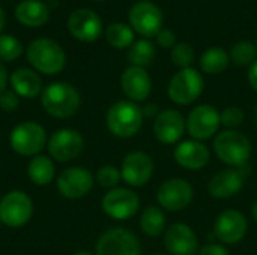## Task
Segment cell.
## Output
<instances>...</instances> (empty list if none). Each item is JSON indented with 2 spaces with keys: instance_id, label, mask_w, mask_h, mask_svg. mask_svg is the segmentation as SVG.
I'll return each mask as SVG.
<instances>
[{
  "instance_id": "d6986e66",
  "label": "cell",
  "mask_w": 257,
  "mask_h": 255,
  "mask_svg": "<svg viewBox=\"0 0 257 255\" xmlns=\"http://www.w3.org/2000/svg\"><path fill=\"white\" fill-rule=\"evenodd\" d=\"M173 158L176 164L188 171L203 170L211 161V152L208 146L197 140H184L175 146Z\"/></svg>"
},
{
  "instance_id": "ffe728a7",
  "label": "cell",
  "mask_w": 257,
  "mask_h": 255,
  "mask_svg": "<svg viewBox=\"0 0 257 255\" xmlns=\"http://www.w3.org/2000/svg\"><path fill=\"white\" fill-rule=\"evenodd\" d=\"M242 168L229 167L215 173L208 182L209 195L215 200H229L239 194L245 185V174Z\"/></svg>"
},
{
  "instance_id": "60d3db41",
  "label": "cell",
  "mask_w": 257,
  "mask_h": 255,
  "mask_svg": "<svg viewBox=\"0 0 257 255\" xmlns=\"http://www.w3.org/2000/svg\"><path fill=\"white\" fill-rule=\"evenodd\" d=\"M5 12H3V9H2V6H0V32L3 30V27H5Z\"/></svg>"
},
{
  "instance_id": "4dcf8cb0",
  "label": "cell",
  "mask_w": 257,
  "mask_h": 255,
  "mask_svg": "<svg viewBox=\"0 0 257 255\" xmlns=\"http://www.w3.org/2000/svg\"><path fill=\"white\" fill-rule=\"evenodd\" d=\"M120 180H122L120 168H117L114 165H102L98 168V171L95 174V182L108 191L117 188Z\"/></svg>"
},
{
  "instance_id": "30bf717a",
  "label": "cell",
  "mask_w": 257,
  "mask_h": 255,
  "mask_svg": "<svg viewBox=\"0 0 257 255\" xmlns=\"http://www.w3.org/2000/svg\"><path fill=\"white\" fill-rule=\"evenodd\" d=\"M102 212L116 221H128L134 218L140 209L139 195L130 188L110 189L101 200Z\"/></svg>"
},
{
  "instance_id": "74e56055",
  "label": "cell",
  "mask_w": 257,
  "mask_h": 255,
  "mask_svg": "<svg viewBox=\"0 0 257 255\" xmlns=\"http://www.w3.org/2000/svg\"><path fill=\"white\" fill-rule=\"evenodd\" d=\"M142 111H143V116L145 117H151V119H155L160 114V110H158L157 104H146L142 108Z\"/></svg>"
},
{
  "instance_id": "44dd1931",
  "label": "cell",
  "mask_w": 257,
  "mask_h": 255,
  "mask_svg": "<svg viewBox=\"0 0 257 255\" xmlns=\"http://www.w3.org/2000/svg\"><path fill=\"white\" fill-rule=\"evenodd\" d=\"M68 30L78 41L93 42L102 33V21L90 9H75L68 18Z\"/></svg>"
},
{
  "instance_id": "8d00e7d4",
  "label": "cell",
  "mask_w": 257,
  "mask_h": 255,
  "mask_svg": "<svg viewBox=\"0 0 257 255\" xmlns=\"http://www.w3.org/2000/svg\"><path fill=\"white\" fill-rule=\"evenodd\" d=\"M199 255H229V249L223 243H208L199 249Z\"/></svg>"
},
{
  "instance_id": "f546056e",
  "label": "cell",
  "mask_w": 257,
  "mask_h": 255,
  "mask_svg": "<svg viewBox=\"0 0 257 255\" xmlns=\"http://www.w3.org/2000/svg\"><path fill=\"white\" fill-rule=\"evenodd\" d=\"M229 56L238 66H251L257 60V47L250 41H239L232 47Z\"/></svg>"
},
{
  "instance_id": "603a6c76",
  "label": "cell",
  "mask_w": 257,
  "mask_h": 255,
  "mask_svg": "<svg viewBox=\"0 0 257 255\" xmlns=\"http://www.w3.org/2000/svg\"><path fill=\"white\" fill-rule=\"evenodd\" d=\"M11 87L12 90L26 99H32L38 96L42 90V80L41 77L29 68H18L11 74Z\"/></svg>"
},
{
  "instance_id": "f1b7e54d",
  "label": "cell",
  "mask_w": 257,
  "mask_h": 255,
  "mask_svg": "<svg viewBox=\"0 0 257 255\" xmlns=\"http://www.w3.org/2000/svg\"><path fill=\"white\" fill-rule=\"evenodd\" d=\"M105 38L114 48H128L134 44V30L123 23H113L107 27Z\"/></svg>"
},
{
  "instance_id": "484cf974",
  "label": "cell",
  "mask_w": 257,
  "mask_h": 255,
  "mask_svg": "<svg viewBox=\"0 0 257 255\" xmlns=\"http://www.w3.org/2000/svg\"><path fill=\"white\" fill-rule=\"evenodd\" d=\"M27 174L32 183L38 186H45L54 180V176H56L54 162L51 161V158L44 156V155L33 156L32 161L29 162Z\"/></svg>"
},
{
  "instance_id": "83f0119b",
  "label": "cell",
  "mask_w": 257,
  "mask_h": 255,
  "mask_svg": "<svg viewBox=\"0 0 257 255\" xmlns=\"http://www.w3.org/2000/svg\"><path fill=\"white\" fill-rule=\"evenodd\" d=\"M157 56V48L149 39H140L134 42L130 47L128 51V60L131 62V66L146 68L149 66Z\"/></svg>"
},
{
  "instance_id": "9c48e42d",
  "label": "cell",
  "mask_w": 257,
  "mask_h": 255,
  "mask_svg": "<svg viewBox=\"0 0 257 255\" xmlns=\"http://www.w3.org/2000/svg\"><path fill=\"white\" fill-rule=\"evenodd\" d=\"M33 215V201L23 191H11L0 200V222L11 228L26 225Z\"/></svg>"
},
{
  "instance_id": "ac0fdd59",
  "label": "cell",
  "mask_w": 257,
  "mask_h": 255,
  "mask_svg": "<svg viewBox=\"0 0 257 255\" xmlns=\"http://www.w3.org/2000/svg\"><path fill=\"white\" fill-rule=\"evenodd\" d=\"M152 131L160 143L169 146L178 144L187 131L185 117L178 110L166 108L154 119Z\"/></svg>"
},
{
  "instance_id": "6da1fadb",
  "label": "cell",
  "mask_w": 257,
  "mask_h": 255,
  "mask_svg": "<svg viewBox=\"0 0 257 255\" xmlns=\"http://www.w3.org/2000/svg\"><path fill=\"white\" fill-rule=\"evenodd\" d=\"M215 156L230 168H242L251 158V141L238 129H224L214 137Z\"/></svg>"
},
{
  "instance_id": "836d02e7",
  "label": "cell",
  "mask_w": 257,
  "mask_h": 255,
  "mask_svg": "<svg viewBox=\"0 0 257 255\" xmlns=\"http://www.w3.org/2000/svg\"><path fill=\"white\" fill-rule=\"evenodd\" d=\"M220 119H221V125L226 129H238L245 120V113L242 111L241 107L230 105L220 113Z\"/></svg>"
},
{
  "instance_id": "5bb4252c",
  "label": "cell",
  "mask_w": 257,
  "mask_h": 255,
  "mask_svg": "<svg viewBox=\"0 0 257 255\" xmlns=\"http://www.w3.org/2000/svg\"><path fill=\"white\" fill-rule=\"evenodd\" d=\"M248 231V219L245 215L236 209L223 210L214 224V234L217 240L223 245L239 243Z\"/></svg>"
},
{
  "instance_id": "4fadbf2b",
  "label": "cell",
  "mask_w": 257,
  "mask_h": 255,
  "mask_svg": "<svg viewBox=\"0 0 257 255\" xmlns=\"http://www.w3.org/2000/svg\"><path fill=\"white\" fill-rule=\"evenodd\" d=\"M131 29L145 38L157 36L163 29V12L161 9L148 0H142L133 5L128 14Z\"/></svg>"
},
{
  "instance_id": "d4e9b609",
  "label": "cell",
  "mask_w": 257,
  "mask_h": 255,
  "mask_svg": "<svg viewBox=\"0 0 257 255\" xmlns=\"http://www.w3.org/2000/svg\"><path fill=\"white\" fill-rule=\"evenodd\" d=\"M140 230L148 237H160L166 231L167 218L160 206H148L140 215Z\"/></svg>"
},
{
  "instance_id": "3957f363",
  "label": "cell",
  "mask_w": 257,
  "mask_h": 255,
  "mask_svg": "<svg viewBox=\"0 0 257 255\" xmlns=\"http://www.w3.org/2000/svg\"><path fill=\"white\" fill-rule=\"evenodd\" d=\"M41 104L50 116L56 119H68L78 111L81 98L72 84L51 83L42 90Z\"/></svg>"
},
{
  "instance_id": "d6a6232c",
  "label": "cell",
  "mask_w": 257,
  "mask_h": 255,
  "mask_svg": "<svg viewBox=\"0 0 257 255\" xmlns=\"http://www.w3.org/2000/svg\"><path fill=\"white\" fill-rule=\"evenodd\" d=\"M170 59H172L173 65H176L181 69L191 68L193 62H194V50L187 42H176V45L172 48Z\"/></svg>"
},
{
  "instance_id": "d590c367",
  "label": "cell",
  "mask_w": 257,
  "mask_h": 255,
  "mask_svg": "<svg viewBox=\"0 0 257 255\" xmlns=\"http://www.w3.org/2000/svg\"><path fill=\"white\" fill-rule=\"evenodd\" d=\"M157 44L163 48H173L176 45V35L169 29H161L155 36Z\"/></svg>"
},
{
  "instance_id": "e0dca14e",
  "label": "cell",
  "mask_w": 257,
  "mask_h": 255,
  "mask_svg": "<svg viewBox=\"0 0 257 255\" xmlns=\"http://www.w3.org/2000/svg\"><path fill=\"white\" fill-rule=\"evenodd\" d=\"M163 242L169 255H197L200 249L197 234L184 222L167 227L163 234Z\"/></svg>"
},
{
  "instance_id": "7402d4cb",
  "label": "cell",
  "mask_w": 257,
  "mask_h": 255,
  "mask_svg": "<svg viewBox=\"0 0 257 255\" xmlns=\"http://www.w3.org/2000/svg\"><path fill=\"white\" fill-rule=\"evenodd\" d=\"M120 89L130 101L139 104L149 98L152 80L145 68L130 66L120 75Z\"/></svg>"
},
{
  "instance_id": "7dc6e473",
  "label": "cell",
  "mask_w": 257,
  "mask_h": 255,
  "mask_svg": "<svg viewBox=\"0 0 257 255\" xmlns=\"http://www.w3.org/2000/svg\"><path fill=\"white\" fill-rule=\"evenodd\" d=\"M256 47H257V45H256Z\"/></svg>"
},
{
  "instance_id": "4316f807",
  "label": "cell",
  "mask_w": 257,
  "mask_h": 255,
  "mask_svg": "<svg viewBox=\"0 0 257 255\" xmlns=\"http://www.w3.org/2000/svg\"><path fill=\"white\" fill-rule=\"evenodd\" d=\"M230 63V56L227 54L226 50L220 47H212L208 48L202 56H200V68L205 74L208 75H218L227 69Z\"/></svg>"
},
{
  "instance_id": "1f68e13d",
  "label": "cell",
  "mask_w": 257,
  "mask_h": 255,
  "mask_svg": "<svg viewBox=\"0 0 257 255\" xmlns=\"http://www.w3.org/2000/svg\"><path fill=\"white\" fill-rule=\"evenodd\" d=\"M23 54V44L11 36L0 35V62H12L17 60Z\"/></svg>"
},
{
  "instance_id": "f6af8a7d",
  "label": "cell",
  "mask_w": 257,
  "mask_h": 255,
  "mask_svg": "<svg viewBox=\"0 0 257 255\" xmlns=\"http://www.w3.org/2000/svg\"><path fill=\"white\" fill-rule=\"evenodd\" d=\"M152 255H169V254H161V252H155V254Z\"/></svg>"
},
{
  "instance_id": "277c9868",
  "label": "cell",
  "mask_w": 257,
  "mask_h": 255,
  "mask_svg": "<svg viewBox=\"0 0 257 255\" xmlns=\"http://www.w3.org/2000/svg\"><path fill=\"white\" fill-rule=\"evenodd\" d=\"M29 63L39 72L47 75L59 74L66 65V54L63 48L53 39L39 38L29 44L27 50Z\"/></svg>"
},
{
  "instance_id": "b9f144b4",
  "label": "cell",
  "mask_w": 257,
  "mask_h": 255,
  "mask_svg": "<svg viewBox=\"0 0 257 255\" xmlns=\"http://www.w3.org/2000/svg\"><path fill=\"white\" fill-rule=\"evenodd\" d=\"M251 216H253V219L257 222V200L253 203V206H251Z\"/></svg>"
},
{
  "instance_id": "52a82bcc",
  "label": "cell",
  "mask_w": 257,
  "mask_h": 255,
  "mask_svg": "<svg viewBox=\"0 0 257 255\" xmlns=\"http://www.w3.org/2000/svg\"><path fill=\"white\" fill-rule=\"evenodd\" d=\"M9 143L12 150L21 156H38L47 144V132L42 125L27 120L12 129Z\"/></svg>"
},
{
  "instance_id": "cb8c5ba5",
  "label": "cell",
  "mask_w": 257,
  "mask_h": 255,
  "mask_svg": "<svg viewBox=\"0 0 257 255\" xmlns=\"http://www.w3.org/2000/svg\"><path fill=\"white\" fill-rule=\"evenodd\" d=\"M17 20L27 27H39L50 18V8L41 0H23L15 8Z\"/></svg>"
},
{
  "instance_id": "7c38bea8",
  "label": "cell",
  "mask_w": 257,
  "mask_h": 255,
  "mask_svg": "<svg viewBox=\"0 0 257 255\" xmlns=\"http://www.w3.org/2000/svg\"><path fill=\"white\" fill-rule=\"evenodd\" d=\"M47 147L50 156L57 162H71L83 153L84 138L78 131L63 128L51 134Z\"/></svg>"
},
{
  "instance_id": "ee69618b",
  "label": "cell",
  "mask_w": 257,
  "mask_h": 255,
  "mask_svg": "<svg viewBox=\"0 0 257 255\" xmlns=\"http://www.w3.org/2000/svg\"><path fill=\"white\" fill-rule=\"evenodd\" d=\"M254 120H256V123H257V105H256V108H254Z\"/></svg>"
},
{
  "instance_id": "bcb514c9",
  "label": "cell",
  "mask_w": 257,
  "mask_h": 255,
  "mask_svg": "<svg viewBox=\"0 0 257 255\" xmlns=\"http://www.w3.org/2000/svg\"><path fill=\"white\" fill-rule=\"evenodd\" d=\"M96 2H102V0H96Z\"/></svg>"
},
{
  "instance_id": "2e32d148",
  "label": "cell",
  "mask_w": 257,
  "mask_h": 255,
  "mask_svg": "<svg viewBox=\"0 0 257 255\" xmlns=\"http://www.w3.org/2000/svg\"><path fill=\"white\" fill-rule=\"evenodd\" d=\"M57 189L59 192L69 200H78L86 197L93 185H95V176L83 167H71L63 170L57 177Z\"/></svg>"
},
{
  "instance_id": "f35d334b",
  "label": "cell",
  "mask_w": 257,
  "mask_h": 255,
  "mask_svg": "<svg viewBox=\"0 0 257 255\" xmlns=\"http://www.w3.org/2000/svg\"><path fill=\"white\" fill-rule=\"evenodd\" d=\"M248 83L257 92V60L248 68Z\"/></svg>"
},
{
  "instance_id": "5b68a950",
  "label": "cell",
  "mask_w": 257,
  "mask_h": 255,
  "mask_svg": "<svg viewBox=\"0 0 257 255\" xmlns=\"http://www.w3.org/2000/svg\"><path fill=\"white\" fill-rule=\"evenodd\" d=\"M205 89L202 74L194 68L179 69L169 81L167 95L178 105H190L196 102Z\"/></svg>"
},
{
  "instance_id": "8fae6325",
  "label": "cell",
  "mask_w": 257,
  "mask_h": 255,
  "mask_svg": "<svg viewBox=\"0 0 257 255\" xmlns=\"http://www.w3.org/2000/svg\"><path fill=\"white\" fill-rule=\"evenodd\" d=\"M95 255H142V245L133 231L116 227L101 234Z\"/></svg>"
},
{
  "instance_id": "ba28073f",
  "label": "cell",
  "mask_w": 257,
  "mask_h": 255,
  "mask_svg": "<svg viewBox=\"0 0 257 255\" xmlns=\"http://www.w3.org/2000/svg\"><path fill=\"white\" fill-rule=\"evenodd\" d=\"M194 200L191 183L182 177H172L163 182L157 191V203L163 210L181 212L185 210Z\"/></svg>"
},
{
  "instance_id": "8992f818",
  "label": "cell",
  "mask_w": 257,
  "mask_h": 255,
  "mask_svg": "<svg viewBox=\"0 0 257 255\" xmlns=\"http://www.w3.org/2000/svg\"><path fill=\"white\" fill-rule=\"evenodd\" d=\"M187 132L193 140L205 143L220 132V111L209 104L196 105L185 119Z\"/></svg>"
},
{
  "instance_id": "e575fe53",
  "label": "cell",
  "mask_w": 257,
  "mask_h": 255,
  "mask_svg": "<svg viewBox=\"0 0 257 255\" xmlns=\"http://www.w3.org/2000/svg\"><path fill=\"white\" fill-rule=\"evenodd\" d=\"M20 107V96L14 90H3L0 93V108L5 113H14Z\"/></svg>"
},
{
  "instance_id": "7bdbcfd3",
  "label": "cell",
  "mask_w": 257,
  "mask_h": 255,
  "mask_svg": "<svg viewBox=\"0 0 257 255\" xmlns=\"http://www.w3.org/2000/svg\"><path fill=\"white\" fill-rule=\"evenodd\" d=\"M74 255H93L92 252H89V251H80V252H75Z\"/></svg>"
},
{
  "instance_id": "7a4b0ae2",
  "label": "cell",
  "mask_w": 257,
  "mask_h": 255,
  "mask_svg": "<svg viewBox=\"0 0 257 255\" xmlns=\"http://www.w3.org/2000/svg\"><path fill=\"white\" fill-rule=\"evenodd\" d=\"M143 111L139 104L122 99L114 102L105 116V123L108 131L117 138H133L143 126Z\"/></svg>"
},
{
  "instance_id": "ab89813d",
  "label": "cell",
  "mask_w": 257,
  "mask_h": 255,
  "mask_svg": "<svg viewBox=\"0 0 257 255\" xmlns=\"http://www.w3.org/2000/svg\"><path fill=\"white\" fill-rule=\"evenodd\" d=\"M8 81H9V77H8V71H6V68L3 66V63L0 62V93H2L3 90H6Z\"/></svg>"
},
{
  "instance_id": "9a60e30c",
  "label": "cell",
  "mask_w": 257,
  "mask_h": 255,
  "mask_svg": "<svg viewBox=\"0 0 257 255\" xmlns=\"http://www.w3.org/2000/svg\"><path fill=\"white\" fill-rule=\"evenodd\" d=\"M154 170H155V164L151 155L142 150L128 153L120 165L122 180L133 188L145 186L152 179Z\"/></svg>"
}]
</instances>
